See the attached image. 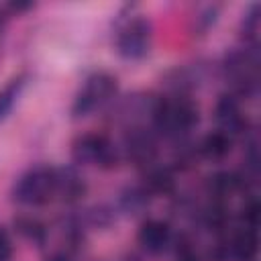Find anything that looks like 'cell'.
Listing matches in <instances>:
<instances>
[{"label":"cell","mask_w":261,"mask_h":261,"mask_svg":"<svg viewBox=\"0 0 261 261\" xmlns=\"http://www.w3.org/2000/svg\"><path fill=\"white\" fill-rule=\"evenodd\" d=\"M198 106L181 94H175L171 98H159L153 102V126L167 137H179L192 130L198 124Z\"/></svg>","instance_id":"cell-1"},{"label":"cell","mask_w":261,"mask_h":261,"mask_svg":"<svg viewBox=\"0 0 261 261\" xmlns=\"http://www.w3.org/2000/svg\"><path fill=\"white\" fill-rule=\"evenodd\" d=\"M55 198V167L35 165L12 186V200L24 206H41Z\"/></svg>","instance_id":"cell-2"},{"label":"cell","mask_w":261,"mask_h":261,"mask_svg":"<svg viewBox=\"0 0 261 261\" xmlns=\"http://www.w3.org/2000/svg\"><path fill=\"white\" fill-rule=\"evenodd\" d=\"M116 88H118V82L112 73L108 71H96L92 73L82 90L77 92L73 104H71V114L73 118H82V116H88L90 112H94L96 108H102L106 102H110L116 94Z\"/></svg>","instance_id":"cell-3"},{"label":"cell","mask_w":261,"mask_h":261,"mask_svg":"<svg viewBox=\"0 0 261 261\" xmlns=\"http://www.w3.org/2000/svg\"><path fill=\"white\" fill-rule=\"evenodd\" d=\"M71 159L77 165H100V167H112L118 159L116 147L110 143L108 137L98 133L82 135L71 145Z\"/></svg>","instance_id":"cell-4"},{"label":"cell","mask_w":261,"mask_h":261,"mask_svg":"<svg viewBox=\"0 0 261 261\" xmlns=\"http://www.w3.org/2000/svg\"><path fill=\"white\" fill-rule=\"evenodd\" d=\"M151 47V22L147 18H128L116 35V51L124 59H143Z\"/></svg>","instance_id":"cell-5"},{"label":"cell","mask_w":261,"mask_h":261,"mask_svg":"<svg viewBox=\"0 0 261 261\" xmlns=\"http://www.w3.org/2000/svg\"><path fill=\"white\" fill-rule=\"evenodd\" d=\"M124 151L135 165H151L157 155V143L153 133L145 128H130L124 137Z\"/></svg>","instance_id":"cell-6"},{"label":"cell","mask_w":261,"mask_h":261,"mask_svg":"<svg viewBox=\"0 0 261 261\" xmlns=\"http://www.w3.org/2000/svg\"><path fill=\"white\" fill-rule=\"evenodd\" d=\"M214 114H216V120H218V126H220L218 130H222L230 137H234L237 133H241L247 126V116L243 114L239 100L230 94H224V96L218 98Z\"/></svg>","instance_id":"cell-7"},{"label":"cell","mask_w":261,"mask_h":261,"mask_svg":"<svg viewBox=\"0 0 261 261\" xmlns=\"http://www.w3.org/2000/svg\"><path fill=\"white\" fill-rule=\"evenodd\" d=\"M137 241L139 245L151 253V255H157L161 251L167 249V245L171 243V228L167 222L163 220H157V218H151V220H145L139 228V234H137Z\"/></svg>","instance_id":"cell-8"},{"label":"cell","mask_w":261,"mask_h":261,"mask_svg":"<svg viewBox=\"0 0 261 261\" xmlns=\"http://www.w3.org/2000/svg\"><path fill=\"white\" fill-rule=\"evenodd\" d=\"M86 194V181L73 167H55V198L75 202Z\"/></svg>","instance_id":"cell-9"},{"label":"cell","mask_w":261,"mask_h":261,"mask_svg":"<svg viewBox=\"0 0 261 261\" xmlns=\"http://www.w3.org/2000/svg\"><path fill=\"white\" fill-rule=\"evenodd\" d=\"M226 259L232 261H251L257 253V234L253 228H243L237 234H232V239L228 243L222 245Z\"/></svg>","instance_id":"cell-10"},{"label":"cell","mask_w":261,"mask_h":261,"mask_svg":"<svg viewBox=\"0 0 261 261\" xmlns=\"http://www.w3.org/2000/svg\"><path fill=\"white\" fill-rule=\"evenodd\" d=\"M232 149V137L222 133V130H214V133H208L202 143H200V153L206 157V159H212V161H218V159H224Z\"/></svg>","instance_id":"cell-11"},{"label":"cell","mask_w":261,"mask_h":261,"mask_svg":"<svg viewBox=\"0 0 261 261\" xmlns=\"http://www.w3.org/2000/svg\"><path fill=\"white\" fill-rule=\"evenodd\" d=\"M24 84H27V75L20 73V75L12 77V80L0 90V120H4V118L10 114V110H12V106L16 104V100H18V96H20Z\"/></svg>","instance_id":"cell-12"},{"label":"cell","mask_w":261,"mask_h":261,"mask_svg":"<svg viewBox=\"0 0 261 261\" xmlns=\"http://www.w3.org/2000/svg\"><path fill=\"white\" fill-rule=\"evenodd\" d=\"M241 186H243L241 175H237V173H232V171H220V173L212 175L210 181H208V190H210L214 196H218V198H224V196L237 192Z\"/></svg>","instance_id":"cell-13"},{"label":"cell","mask_w":261,"mask_h":261,"mask_svg":"<svg viewBox=\"0 0 261 261\" xmlns=\"http://www.w3.org/2000/svg\"><path fill=\"white\" fill-rule=\"evenodd\" d=\"M149 194H165L173 188V177L165 167H151L145 175V186Z\"/></svg>","instance_id":"cell-14"},{"label":"cell","mask_w":261,"mask_h":261,"mask_svg":"<svg viewBox=\"0 0 261 261\" xmlns=\"http://www.w3.org/2000/svg\"><path fill=\"white\" fill-rule=\"evenodd\" d=\"M147 200H149V192L145 188H130L124 196H122V208L126 212H137V210H143L147 206Z\"/></svg>","instance_id":"cell-15"},{"label":"cell","mask_w":261,"mask_h":261,"mask_svg":"<svg viewBox=\"0 0 261 261\" xmlns=\"http://www.w3.org/2000/svg\"><path fill=\"white\" fill-rule=\"evenodd\" d=\"M257 33H259V6L253 4L251 10L243 18V37L247 41H255L257 39Z\"/></svg>","instance_id":"cell-16"},{"label":"cell","mask_w":261,"mask_h":261,"mask_svg":"<svg viewBox=\"0 0 261 261\" xmlns=\"http://www.w3.org/2000/svg\"><path fill=\"white\" fill-rule=\"evenodd\" d=\"M18 228L20 232L27 237V239H33V241H41L43 239V226L37 222V220H18Z\"/></svg>","instance_id":"cell-17"},{"label":"cell","mask_w":261,"mask_h":261,"mask_svg":"<svg viewBox=\"0 0 261 261\" xmlns=\"http://www.w3.org/2000/svg\"><path fill=\"white\" fill-rule=\"evenodd\" d=\"M12 259V241L4 228H0V261Z\"/></svg>","instance_id":"cell-18"},{"label":"cell","mask_w":261,"mask_h":261,"mask_svg":"<svg viewBox=\"0 0 261 261\" xmlns=\"http://www.w3.org/2000/svg\"><path fill=\"white\" fill-rule=\"evenodd\" d=\"M175 261H200V259H198V255L190 247H181V249H177Z\"/></svg>","instance_id":"cell-19"},{"label":"cell","mask_w":261,"mask_h":261,"mask_svg":"<svg viewBox=\"0 0 261 261\" xmlns=\"http://www.w3.org/2000/svg\"><path fill=\"white\" fill-rule=\"evenodd\" d=\"M49 261H69L67 257H63V255H57V257H51Z\"/></svg>","instance_id":"cell-20"}]
</instances>
